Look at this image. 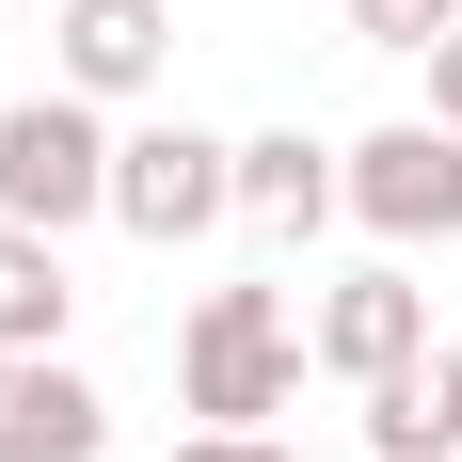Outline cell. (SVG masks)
I'll use <instances>...</instances> for the list:
<instances>
[{
    "instance_id": "6da1fadb",
    "label": "cell",
    "mask_w": 462,
    "mask_h": 462,
    "mask_svg": "<svg viewBox=\"0 0 462 462\" xmlns=\"http://www.w3.org/2000/svg\"><path fill=\"white\" fill-rule=\"evenodd\" d=\"M176 399L208 430H272L303 399V319H287V287H208L176 335Z\"/></svg>"
},
{
    "instance_id": "7a4b0ae2",
    "label": "cell",
    "mask_w": 462,
    "mask_h": 462,
    "mask_svg": "<svg viewBox=\"0 0 462 462\" xmlns=\"http://www.w3.org/2000/svg\"><path fill=\"white\" fill-rule=\"evenodd\" d=\"M0 224H112V128H96V96H16L0 112Z\"/></svg>"
},
{
    "instance_id": "3957f363",
    "label": "cell",
    "mask_w": 462,
    "mask_h": 462,
    "mask_svg": "<svg viewBox=\"0 0 462 462\" xmlns=\"http://www.w3.org/2000/svg\"><path fill=\"white\" fill-rule=\"evenodd\" d=\"M112 224L128 239H208V224H239V143L224 128H191V112H160V128H112Z\"/></svg>"
},
{
    "instance_id": "277c9868",
    "label": "cell",
    "mask_w": 462,
    "mask_h": 462,
    "mask_svg": "<svg viewBox=\"0 0 462 462\" xmlns=\"http://www.w3.org/2000/svg\"><path fill=\"white\" fill-rule=\"evenodd\" d=\"M335 191H351V224L367 239H462V128H430V112H399V128L335 143Z\"/></svg>"
},
{
    "instance_id": "5b68a950",
    "label": "cell",
    "mask_w": 462,
    "mask_h": 462,
    "mask_svg": "<svg viewBox=\"0 0 462 462\" xmlns=\"http://www.w3.org/2000/svg\"><path fill=\"white\" fill-rule=\"evenodd\" d=\"M303 351H319L335 383H383V367H415V351H430V287H415V272H351V287H319Z\"/></svg>"
},
{
    "instance_id": "8992f818",
    "label": "cell",
    "mask_w": 462,
    "mask_h": 462,
    "mask_svg": "<svg viewBox=\"0 0 462 462\" xmlns=\"http://www.w3.org/2000/svg\"><path fill=\"white\" fill-rule=\"evenodd\" d=\"M0 462H112V399L64 351H0Z\"/></svg>"
},
{
    "instance_id": "52a82bcc",
    "label": "cell",
    "mask_w": 462,
    "mask_h": 462,
    "mask_svg": "<svg viewBox=\"0 0 462 462\" xmlns=\"http://www.w3.org/2000/svg\"><path fill=\"white\" fill-rule=\"evenodd\" d=\"M48 48H64V96H143L160 64H176V16L160 0H48Z\"/></svg>"
},
{
    "instance_id": "ba28073f",
    "label": "cell",
    "mask_w": 462,
    "mask_h": 462,
    "mask_svg": "<svg viewBox=\"0 0 462 462\" xmlns=\"http://www.w3.org/2000/svg\"><path fill=\"white\" fill-rule=\"evenodd\" d=\"M351 399H367V462H462V351H415Z\"/></svg>"
},
{
    "instance_id": "9c48e42d",
    "label": "cell",
    "mask_w": 462,
    "mask_h": 462,
    "mask_svg": "<svg viewBox=\"0 0 462 462\" xmlns=\"http://www.w3.org/2000/svg\"><path fill=\"white\" fill-rule=\"evenodd\" d=\"M351 191H335V143H303V128H255L239 143V224H272V239H319Z\"/></svg>"
},
{
    "instance_id": "30bf717a",
    "label": "cell",
    "mask_w": 462,
    "mask_h": 462,
    "mask_svg": "<svg viewBox=\"0 0 462 462\" xmlns=\"http://www.w3.org/2000/svg\"><path fill=\"white\" fill-rule=\"evenodd\" d=\"M80 287H64V239L48 224H0V351H64Z\"/></svg>"
},
{
    "instance_id": "8fae6325",
    "label": "cell",
    "mask_w": 462,
    "mask_h": 462,
    "mask_svg": "<svg viewBox=\"0 0 462 462\" xmlns=\"http://www.w3.org/2000/svg\"><path fill=\"white\" fill-rule=\"evenodd\" d=\"M351 32H367V48H447L462 0H351Z\"/></svg>"
},
{
    "instance_id": "7c38bea8",
    "label": "cell",
    "mask_w": 462,
    "mask_h": 462,
    "mask_svg": "<svg viewBox=\"0 0 462 462\" xmlns=\"http://www.w3.org/2000/svg\"><path fill=\"white\" fill-rule=\"evenodd\" d=\"M176 462H287V447H272V430H191Z\"/></svg>"
},
{
    "instance_id": "4fadbf2b",
    "label": "cell",
    "mask_w": 462,
    "mask_h": 462,
    "mask_svg": "<svg viewBox=\"0 0 462 462\" xmlns=\"http://www.w3.org/2000/svg\"><path fill=\"white\" fill-rule=\"evenodd\" d=\"M430 128H462V32L430 48Z\"/></svg>"
},
{
    "instance_id": "5bb4252c",
    "label": "cell",
    "mask_w": 462,
    "mask_h": 462,
    "mask_svg": "<svg viewBox=\"0 0 462 462\" xmlns=\"http://www.w3.org/2000/svg\"><path fill=\"white\" fill-rule=\"evenodd\" d=\"M447 351H462V335H447Z\"/></svg>"
}]
</instances>
